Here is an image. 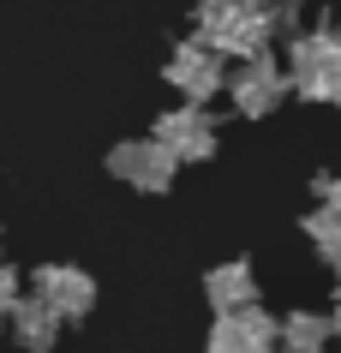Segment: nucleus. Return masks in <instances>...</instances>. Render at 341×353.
<instances>
[{"mask_svg":"<svg viewBox=\"0 0 341 353\" xmlns=\"http://www.w3.org/2000/svg\"><path fill=\"white\" fill-rule=\"evenodd\" d=\"M108 174L120 180V186L162 198V192L174 186V174H180V156H174L156 132H150V138H120V144L108 150Z\"/></svg>","mask_w":341,"mask_h":353,"instance_id":"4","label":"nucleus"},{"mask_svg":"<svg viewBox=\"0 0 341 353\" xmlns=\"http://www.w3.org/2000/svg\"><path fill=\"white\" fill-rule=\"evenodd\" d=\"M335 341V317L329 312H287L282 317V353H318Z\"/></svg>","mask_w":341,"mask_h":353,"instance_id":"11","label":"nucleus"},{"mask_svg":"<svg viewBox=\"0 0 341 353\" xmlns=\"http://www.w3.org/2000/svg\"><path fill=\"white\" fill-rule=\"evenodd\" d=\"M192 37H204L222 60L264 54L269 42H276V30H269V0H198Z\"/></svg>","mask_w":341,"mask_h":353,"instance_id":"2","label":"nucleus"},{"mask_svg":"<svg viewBox=\"0 0 341 353\" xmlns=\"http://www.w3.org/2000/svg\"><path fill=\"white\" fill-rule=\"evenodd\" d=\"M269 30L276 42H293L305 30V0H269Z\"/></svg>","mask_w":341,"mask_h":353,"instance_id":"13","label":"nucleus"},{"mask_svg":"<svg viewBox=\"0 0 341 353\" xmlns=\"http://www.w3.org/2000/svg\"><path fill=\"white\" fill-rule=\"evenodd\" d=\"M329 317H335V341H341V281H335V312Z\"/></svg>","mask_w":341,"mask_h":353,"instance_id":"16","label":"nucleus"},{"mask_svg":"<svg viewBox=\"0 0 341 353\" xmlns=\"http://www.w3.org/2000/svg\"><path fill=\"white\" fill-rule=\"evenodd\" d=\"M287 84L311 108H341V24L318 19L287 42Z\"/></svg>","mask_w":341,"mask_h":353,"instance_id":"1","label":"nucleus"},{"mask_svg":"<svg viewBox=\"0 0 341 353\" xmlns=\"http://www.w3.org/2000/svg\"><path fill=\"white\" fill-rule=\"evenodd\" d=\"M162 78H168L186 102H216V96L227 90V66H222V54H216L204 37L174 42V54L162 60Z\"/></svg>","mask_w":341,"mask_h":353,"instance_id":"5","label":"nucleus"},{"mask_svg":"<svg viewBox=\"0 0 341 353\" xmlns=\"http://www.w3.org/2000/svg\"><path fill=\"white\" fill-rule=\"evenodd\" d=\"M150 132L174 150V156H180V162H209L216 144H222V132H216V120H209V102H186V108L156 114Z\"/></svg>","mask_w":341,"mask_h":353,"instance_id":"7","label":"nucleus"},{"mask_svg":"<svg viewBox=\"0 0 341 353\" xmlns=\"http://www.w3.org/2000/svg\"><path fill=\"white\" fill-rule=\"evenodd\" d=\"M204 353H282V317L264 305H240V312H216L204 335Z\"/></svg>","mask_w":341,"mask_h":353,"instance_id":"6","label":"nucleus"},{"mask_svg":"<svg viewBox=\"0 0 341 353\" xmlns=\"http://www.w3.org/2000/svg\"><path fill=\"white\" fill-rule=\"evenodd\" d=\"M6 323H12V335H19L24 353H54V347H60V330H66V317H60L42 294H24L19 305H12Z\"/></svg>","mask_w":341,"mask_h":353,"instance_id":"9","label":"nucleus"},{"mask_svg":"<svg viewBox=\"0 0 341 353\" xmlns=\"http://www.w3.org/2000/svg\"><path fill=\"white\" fill-rule=\"evenodd\" d=\"M311 204H323V210L341 216V174H318V180H311Z\"/></svg>","mask_w":341,"mask_h":353,"instance_id":"15","label":"nucleus"},{"mask_svg":"<svg viewBox=\"0 0 341 353\" xmlns=\"http://www.w3.org/2000/svg\"><path fill=\"white\" fill-rule=\"evenodd\" d=\"M204 299H209V312H240V305H258V276H251V263L246 258H234V263H216L204 276Z\"/></svg>","mask_w":341,"mask_h":353,"instance_id":"10","label":"nucleus"},{"mask_svg":"<svg viewBox=\"0 0 341 353\" xmlns=\"http://www.w3.org/2000/svg\"><path fill=\"white\" fill-rule=\"evenodd\" d=\"M30 294H42L66 323H84L96 312V276L78 270V263H42L37 276H30Z\"/></svg>","mask_w":341,"mask_h":353,"instance_id":"8","label":"nucleus"},{"mask_svg":"<svg viewBox=\"0 0 341 353\" xmlns=\"http://www.w3.org/2000/svg\"><path fill=\"white\" fill-rule=\"evenodd\" d=\"M293 96V84H287V66L276 54H246L234 72H227V102H234V114H246V120H264V114H276Z\"/></svg>","mask_w":341,"mask_h":353,"instance_id":"3","label":"nucleus"},{"mask_svg":"<svg viewBox=\"0 0 341 353\" xmlns=\"http://www.w3.org/2000/svg\"><path fill=\"white\" fill-rule=\"evenodd\" d=\"M300 228H305V240L318 245V258L341 276V216H335V210H323V204H311Z\"/></svg>","mask_w":341,"mask_h":353,"instance_id":"12","label":"nucleus"},{"mask_svg":"<svg viewBox=\"0 0 341 353\" xmlns=\"http://www.w3.org/2000/svg\"><path fill=\"white\" fill-rule=\"evenodd\" d=\"M318 353H329V347H318Z\"/></svg>","mask_w":341,"mask_h":353,"instance_id":"17","label":"nucleus"},{"mask_svg":"<svg viewBox=\"0 0 341 353\" xmlns=\"http://www.w3.org/2000/svg\"><path fill=\"white\" fill-rule=\"evenodd\" d=\"M19 299H24V276L0 258V317H12V305H19Z\"/></svg>","mask_w":341,"mask_h":353,"instance_id":"14","label":"nucleus"}]
</instances>
